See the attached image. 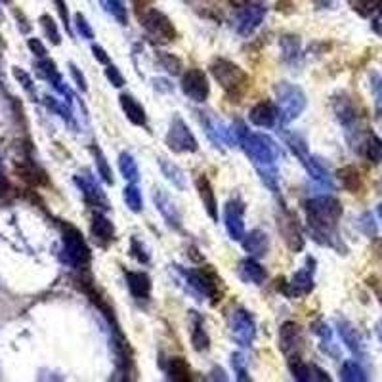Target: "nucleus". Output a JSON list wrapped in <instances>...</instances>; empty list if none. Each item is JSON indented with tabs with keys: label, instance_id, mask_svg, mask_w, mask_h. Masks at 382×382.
Returning a JSON list of instances; mask_svg holds the SVG:
<instances>
[{
	"label": "nucleus",
	"instance_id": "nucleus-1",
	"mask_svg": "<svg viewBox=\"0 0 382 382\" xmlns=\"http://www.w3.org/2000/svg\"><path fill=\"white\" fill-rule=\"evenodd\" d=\"M308 228L315 241L321 245H332L337 239V224L342 216V204L337 197H314L306 203Z\"/></svg>",
	"mask_w": 382,
	"mask_h": 382
},
{
	"label": "nucleus",
	"instance_id": "nucleus-2",
	"mask_svg": "<svg viewBox=\"0 0 382 382\" xmlns=\"http://www.w3.org/2000/svg\"><path fill=\"white\" fill-rule=\"evenodd\" d=\"M243 151L246 153V157L253 161L255 169L258 170L260 178L272 187L273 191L277 189L275 182H277V167L275 162L279 161L281 149L279 145L273 142L272 138L266 134H246L241 142Z\"/></svg>",
	"mask_w": 382,
	"mask_h": 382
},
{
	"label": "nucleus",
	"instance_id": "nucleus-3",
	"mask_svg": "<svg viewBox=\"0 0 382 382\" xmlns=\"http://www.w3.org/2000/svg\"><path fill=\"white\" fill-rule=\"evenodd\" d=\"M61 245H63V248H61V258L71 268L86 270L90 266L92 253H90V248L86 245L83 233L75 226H71L69 222L61 224Z\"/></svg>",
	"mask_w": 382,
	"mask_h": 382
},
{
	"label": "nucleus",
	"instance_id": "nucleus-4",
	"mask_svg": "<svg viewBox=\"0 0 382 382\" xmlns=\"http://www.w3.org/2000/svg\"><path fill=\"white\" fill-rule=\"evenodd\" d=\"M211 73L224 88V92L231 98H239L248 88V75L233 61L222 60V58L214 60L211 63Z\"/></svg>",
	"mask_w": 382,
	"mask_h": 382
},
{
	"label": "nucleus",
	"instance_id": "nucleus-5",
	"mask_svg": "<svg viewBox=\"0 0 382 382\" xmlns=\"http://www.w3.org/2000/svg\"><path fill=\"white\" fill-rule=\"evenodd\" d=\"M275 98H277L281 125H289L290 120L298 119L308 103L304 90L290 83H279L275 86Z\"/></svg>",
	"mask_w": 382,
	"mask_h": 382
},
{
	"label": "nucleus",
	"instance_id": "nucleus-6",
	"mask_svg": "<svg viewBox=\"0 0 382 382\" xmlns=\"http://www.w3.org/2000/svg\"><path fill=\"white\" fill-rule=\"evenodd\" d=\"M140 23L153 43L169 44L176 39V29L172 21L159 10H145L144 14H140Z\"/></svg>",
	"mask_w": 382,
	"mask_h": 382
},
{
	"label": "nucleus",
	"instance_id": "nucleus-7",
	"mask_svg": "<svg viewBox=\"0 0 382 382\" xmlns=\"http://www.w3.org/2000/svg\"><path fill=\"white\" fill-rule=\"evenodd\" d=\"M229 331H231V337H233V340L237 342L239 346L248 348L255 342L256 337L255 317L248 314L246 310H243V308L233 310L231 315H229Z\"/></svg>",
	"mask_w": 382,
	"mask_h": 382
},
{
	"label": "nucleus",
	"instance_id": "nucleus-8",
	"mask_svg": "<svg viewBox=\"0 0 382 382\" xmlns=\"http://www.w3.org/2000/svg\"><path fill=\"white\" fill-rule=\"evenodd\" d=\"M167 145L170 151L174 153H195L199 149L193 132L180 117H174V120L170 123L169 132H167Z\"/></svg>",
	"mask_w": 382,
	"mask_h": 382
},
{
	"label": "nucleus",
	"instance_id": "nucleus-9",
	"mask_svg": "<svg viewBox=\"0 0 382 382\" xmlns=\"http://www.w3.org/2000/svg\"><path fill=\"white\" fill-rule=\"evenodd\" d=\"M184 277H186L187 285L195 290L199 297L211 298L213 302L220 300V293H218V283L216 275L209 270H182Z\"/></svg>",
	"mask_w": 382,
	"mask_h": 382
},
{
	"label": "nucleus",
	"instance_id": "nucleus-10",
	"mask_svg": "<svg viewBox=\"0 0 382 382\" xmlns=\"http://www.w3.org/2000/svg\"><path fill=\"white\" fill-rule=\"evenodd\" d=\"M266 17V8L258 2H245L235 14V31L241 36L253 34Z\"/></svg>",
	"mask_w": 382,
	"mask_h": 382
},
{
	"label": "nucleus",
	"instance_id": "nucleus-11",
	"mask_svg": "<svg viewBox=\"0 0 382 382\" xmlns=\"http://www.w3.org/2000/svg\"><path fill=\"white\" fill-rule=\"evenodd\" d=\"M182 92L195 103H203L209 100L211 85H209V78L201 69H187L184 73V76H182Z\"/></svg>",
	"mask_w": 382,
	"mask_h": 382
},
{
	"label": "nucleus",
	"instance_id": "nucleus-12",
	"mask_svg": "<svg viewBox=\"0 0 382 382\" xmlns=\"http://www.w3.org/2000/svg\"><path fill=\"white\" fill-rule=\"evenodd\" d=\"M224 224L229 239L241 241L245 237V203L241 199H229L224 209Z\"/></svg>",
	"mask_w": 382,
	"mask_h": 382
},
{
	"label": "nucleus",
	"instance_id": "nucleus-13",
	"mask_svg": "<svg viewBox=\"0 0 382 382\" xmlns=\"http://www.w3.org/2000/svg\"><path fill=\"white\" fill-rule=\"evenodd\" d=\"M279 348L285 356L298 357L304 348V337L302 329L295 321H285L279 329Z\"/></svg>",
	"mask_w": 382,
	"mask_h": 382
},
{
	"label": "nucleus",
	"instance_id": "nucleus-14",
	"mask_svg": "<svg viewBox=\"0 0 382 382\" xmlns=\"http://www.w3.org/2000/svg\"><path fill=\"white\" fill-rule=\"evenodd\" d=\"M75 184L78 186V189L83 191L86 203L92 204L96 209H102V211H109L111 206L109 203H107V197H105V193L100 189V186H96V182H94L88 174H85V176L76 174Z\"/></svg>",
	"mask_w": 382,
	"mask_h": 382
},
{
	"label": "nucleus",
	"instance_id": "nucleus-15",
	"mask_svg": "<svg viewBox=\"0 0 382 382\" xmlns=\"http://www.w3.org/2000/svg\"><path fill=\"white\" fill-rule=\"evenodd\" d=\"M153 201H155V206L159 209V213H161V216L170 228H182V214H180L176 203L170 199L165 189H155L153 191Z\"/></svg>",
	"mask_w": 382,
	"mask_h": 382
},
{
	"label": "nucleus",
	"instance_id": "nucleus-16",
	"mask_svg": "<svg viewBox=\"0 0 382 382\" xmlns=\"http://www.w3.org/2000/svg\"><path fill=\"white\" fill-rule=\"evenodd\" d=\"M248 119L255 127L260 128H273L279 120V109L273 102H260L248 113Z\"/></svg>",
	"mask_w": 382,
	"mask_h": 382
},
{
	"label": "nucleus",
	"instance_id": "nucleus-17",
	"mask_svg": "<svg viewBox=\"0 0 382 382\" xmlns=\"http://www.w3.org/2000/svg\"><path fill=\"white\" fill-rule=\"evenodd\" d=\"M277 228H279L281 235L285 239V243L289 246L290 251H295L298 253L302 246H304V239H302V233H300V229H298V224H297V218L289 213H283V216L279 218L277 222Z\"/></svg>",
	"mask_w": 382,
	"mask_h": 382
},
{
	"label": "nucleus",
	"instance_id": "nucleus-18",
	"mask_svg": "<svg viewBox=\"0 0 382 382\" xmlns=\"http://www.w3.org/2000/svg\"><path fill=\"white\" fill-rule=\"evenodd\" d=\"M289 367H290V373H293V376H295V379L300 382H314V381L329 382L331 381V376L325 373L323 369H319L317 365H308V363H304L300 357H290Z\"/></svg>",
	"mask_w": 382,
	"mask_h": 382
},
{
	"label": "nucleus",
	"instance_id": "nucleus-19",
	"mask_svg": "<svg viewBox=\"0 0 382 382\" xmlns=\"http://www.w3.org/2000/svg\"><path fill=\"white\" fill-rule=\"evenodd\" d=\"M312 289H314V268L310 266V260H308V268L295 273L289 285L283 289V293L287 297H304Z\"/></svg>",
	"mask_w": 382,
	"mask_h": 382
},
{
	"label": "nucleus",
	"instance_id": "nucleus-20",
	"mask_svg": "<svg viewBox=\"0 0 382 382\" xmlns=\"http://www.w3.org/2000/svg\"><path fill=\"white\" fill-rule=\"evenodd\" d=\"M241 243H243V248L248 253V256H255V258H262L270 251V239L262 229H253V231L245 233Z\"/></svg>",
	"mask_w": 382,
	"mask_h": 382
},
{
	"label": "nucleus",
	"instance_id": "nucleus-21",
	"mask_svg": "<svg viewBox=\"0 0 382 382\" xmlns=\"http://www.w3.org/2000/svg\"><path fill=\"white\" fill-rule=\"evenodd\" d=\"M195 186L197 191H199V197H201V201H203V206L204 211H206V214H209L214 222H218V203H216V195H214V189L213 186H211V180L206 178L204 174H201V176H197Z\"/></svg>",
	"mask_w": 382,
	"mask_h": 382
},
{
	"label": "nucleus",
	"instance_id": "nucleus-22",
	"mask_svg": "<svg viewBox=\"0 0 382 382\" xmlns=\"http://www.w3.org/2000/svg\"><path fill=\"white\" fill-rule=\"evenodd\" d=\"M90 231H92L94 241L98 245H109L111 241L115 239V228L102 213H96L92 216V224H90Z\"/></svg>",
	"mask_w": 382,
	"mask_h": 382
},
{
	"label": "nucleus",
	"instance_id": "nucleus-23",
	"mask_svg": "<svg viewBox=\"0 0 382 382\" xmlns=\"http://www.w3.org/2000/svg\"><path fill=\"white\" fill-rule=\"evenodd\" d=\"M119 103H120V107H123V111H125V115H127V119L130 120L132 125H136V127H145V123H147V115H145L144 105L138 102L134 96H130V94H120Z\"/></svg>",
	"mask_w": 382,
	"mask_h": 382
},
{
	"label": "nucleus",
	"instance_id": "nucleus-24",
	"mask_svg": "<svg viewBox=\"0 0 382 382\" xmlns=\"http://www.w3.org/2000/svg\"><path fill=\"white\" fill-rule=\"evenodd\" d=\"M125 277H127V285L130 295L134 298H149L151 295V279L149 275L144 272H125Z\"/></svg>",
	"mask_w": 382,
	"mask_h": 382
},
{
	"label": "nucleus",
	"instance_id": "nucleus-25",
	"mask_svg": "<svg viewBox=\"0 0 382 382\" xmlns=\"http://www.w3.org/2000/svg\"><path fill=\"white\" fill-rule=\"evenodd\" d=\"M302 165L306 167L308 170V174L312 176V180H315L319 186L327 187V189H331L332 187V180H331V174H329V170L323 167V162L319 159H315L312 155H308Z\"/></svg>",
	"mask_w": 382,
	"mask_h": 382
},
{
	"label": "nucleus",
	"instance_id": "nucleus-26",
	"mask_svg": "<svg viewBox=\"0 0 382 382\" xmlns=\"http://www.w3.org/2000/svg\"><path fill=\"white\" fill-rule=\"evenodd\" d=\"M239 275L243 281L255 283V285H262L266 281V270L256 262L255 258H245L243 262L239 264Z\"/></svg>",
	"mask_w": 382,
	"mask_h": 382
},
{
	"label": "nucleus",
	"instance_id": "nucleus-27",
	"mask_svg": "<svg viewBox=\"0 0 382 382\" xmlns=\"http://www.w3.org/2000/svg\"><path fill=\"white\" fill-rule=\"evenodd\" d=\"M204 128H206V136L211 138L216 145L229 144V127H226L222 120L206 119Z\"/></svg>",
	"mask_w": 382,
	"mask_h": 382
},
{
	"label": "nucleus",
	"instance_id": "nucleus-28",
	"mask_svg": "<svg viewBox=\"0 0 382 382\" xmlns=\"http://www.w3.org/2000/svg\"><path fill=\"white\" fill-rule=\"evenodd\" d=\"M339 332L344 344L348 346L354 354H361L363 352V342H361V337L357 335V331L350 325L348 321H339Z\"/></svg>",
	"mask_w": 382,
	"mask_h": 382
},
{
	"label": "nucleus",
	"instance_id": "nucleus-29",
	"mask_svg": "<svg viewBox=\"0 0 382 382\" xmlns=\"http://www.w3.org/2000/svg\"><path fill=\"white\" fill-rule=\"evenodd\" d=\"M119 170L123 174V178L130 182V184H136L140 180V170H138V165L134 161V157L130 153L123 151L119 155Z\"/></svg>",
	"mask_w": 382,
	"mask_h": 382
},
{
	"label": "nucleus",
	"instance_id": "nucleus-30",
	"mask_svg": "<svg viewBox=\"0 0 382 382\" xmlns=\"http://www.w3.org/2000/svg\"><path fill=\"white\" fill-rule=\"evenodd\" d=\"M100 4H102V8L105 10L117 23L128 25V12L123 0H100Z\"/></svg>",
	"mask_w": 382,
	"mask_h": 382
},
{
	"label": "nucleus",
	"instance_id": "nucleus-31",
	"mask_svg": "<svg viewBox=\"0 0 382 382\" xmlns=\"http://www.w3.org/2000/svg\"><path fill=\"white\" fill-rule=\"evenodd\" d=\"M159 165H161L162 174L167 176V180L172 182V186H176L178 189H186V174L182 172V169H178L174 162L167 161V159H159Z\"/></svg>",
	"mask_w": 382,
	"mask_h": 382
},
{
	"label": "nucleus",
	"instance_id": "nucleus-32",
	"mask_svg": "<svg viewBox=\"0 0 382 382\" xmlns=\"http://www.w3.org/2000/svg\"><path fill=\"white\" fill-rule=\"evenodd\" d=\"M193 321L195 323H193V332H191V344L197 352H206L211 346V339L203 329V321L199 315H193Z\"/></svg>",
	"mask_w": 382,
	"mask_h": 382
},
{
	"label": "nucleus",
	"instance_id": "nucleus-33",
	"mask_svg": "<svg viewBox=\"0 0 382 382\" xmlns=\"http://www.w3.org/2000/svg\"><path fill=\"white\" fill-rule=\"evenodd\" d=\"M169 379L176 382H186L191 379L189 374V365L184 357H172L169 363Z\"/></svg>",
	"mask_w": 382,
	"mask_h": 382
},
{
	"label": "nucleus",
	"instance_id": "nucleus-34",
	"mask_svg": "<svg viewBox=\"0 0 382 382\" xmlns=\"http://www.w3.org/2000/svg\"><path fill=\"white\" fill-rule=\"evenodd\" d=\"M340 379L346 382H365L367 374L363 367L356 361H344L340 367Z\"/></svg>",
	"mask_w": 382,
	"mask_h": 382
},
{
	"label": "nucleus",
	"instance_id": "nucleus-35",
	"mask_svg": "<svg viewBox=\"0 0 382 382\" xmlns=\"http://www.w3.org/2000/svg\"><path fill=\"white\" fill-rule=\"evenodd\" d=\"M339 180L340 184L346 187L348 191H352V193L359 191V187H361V176H359V172L354 167H346V169L339 170Z\"/></svg>",
	"mask_w": 382,
	"mask_h": 382
},
{
	"label": "nucleus",
	"instance_id": "nucleus-36",
	"mask_svg": "<svg viewBox=\"0 0 382 382\" xmlns=\"http://www.w3.org/2000/svg\"><path fill=\"white\" fill-rule=\"evenodd\" d=\"M92 155H94V161H96V167H98V172H100V176L105 184H109L113 186V172H111V167L107 165V159H105V155L103 151L98 147V145L94 144L92 145Z\"/></svg>",
	"mask_w": 382,
	"mask_h": 382
},
{
	"label": "nucleus",
	"instance_id": "nucleus-37",
	"mask_svg": "<svg viewBox=\"0 0 382 382\" xmlns=\"http://www.w3.org/2000/svg\"><path fill=\"white\" fill-rule=\"evenodd\" d=\"M123 199H125V203L127 206L132 211V213H142V209H144V201H142V193H140V189H138L134 184H130L123 189Z\"/></svg>",
	"mask_w": 382,
	"mask_h": 382
},
{
	"label": "nucleus",
	"instance_id": "nucleus-38",
	"mask_svg": "<svg viewBox=\"0 0 382 382\" xmlns=\"http://www.w3.org/2000/svg\"><path fill=\"white\" fill-rule=\"evenodd\" d=\"M335 111H337V117H339V120L344 127H348L350 123L356 120V109L352 107V102H350L348 98L337 100L335 102Z\"/></svg>",
	"mask_w": 382,
	"mask_h": 382
},
{
	"label": "nucleus",
	"instance_id": "nucleus-39",
	"mask_svg": "<svg viewBox=\"0 0 382 382\" xmlns=\"http://www.w3.org/2000/svg\"><path fill=\"white\" fill-rule=\"evenodd\" d=\"M39 21H41V25H43L44 33H46V36L50 39V43L56 44V46H58V44H61L60 29H58V23L54 21V17L48 16V14H43Z\"/></svg>",
	"mask_w": 382,
	"mask_h": 382
},
{
	"label": "nucleus",
	"instance_id": "nucleus-40",
	"mask_svg": "<svg viewBox=\"0 0 382 382\" xmlns=\"http://www.w3.org/2000/svg\"><path fill=\"white\" fill-rule=\"evenodd\" d=\"M365 155H367V159H369L371 162H374V165L382 162V140L381 138L374 136V134H371V136L367 138Z\"/></svg>",
	"mask_w": 382,
	"mask_h": 382
},
{
	"label": "nucleus",
	"instance_id": "nucleus-41",
	"mask_svg": "<svg viewBox=\"0 0 382 382\" xmlns=\"http://www.w3.org/2000/svg\"><path fill=\"white\" fill-rule=\"evenodd\" d=\"M350 6L356 10L359 16H371L374 12H379L382 6V0H350Z\"/></svg>",
	"mask_w": 382,
	"mask_h": 382
},
{
	"label": "nucleus",
	"instance_id": "nucleus-42",
	"mask_svg": "<svg viewBox=\"0 0 382 382\" xmlns=\"http://www.w3.org/2000/svg\"><path fill=\"white\" fill-rule=\"evenodd\" d=\"M157 60L161 63V67L170 73V75H180V71H182V61L176 58V56H172V54H167V52H157Z\"/></svg>",
	"mask_w": 382,
	"mask_h": 382
},
{
	"label": "nucleus",
	"instance_id": "nucleus-43",
	"mask_svg": "<svg viewBox=\"0 0 382 382\" xmlns=\"http://www.w3.org/2000/svg\"><path fill=\"white\" fill-rule=\"evenodd\" d=\"M281 48H283V56L287 58V60H295L298 56V48H300V41H298V36H283L281 39Z\"/></svg>",
	"mask_w": 382,
	"mask_h": 382
},
{
	"label": "nucleus",
	"instance_id": "nucleus-44",
	"mask_svg": "<svg viewBox=\"0 0 382 382\" xmlns=\"http://www.w3.org/2000/svg\"><path fill=\"white\" fill-rule=\"evenodd\" d=\"M14 76H16V81L21 85V88L25 90L29 96H34V85H33V78H31V75L27 73V71H23L21 67H14Z\"/></svg>",
	"mask_w": 382,
	"mask_h": 382
},
{
	"label": "nucleus",
	"instance_id": "nucleus-45",
	"mask_svg": "<svg viewBox=\"0 0 382 382\" xmlns=\"http://www.w3.org/2000/svg\"><path fill=\"white\" fill-rule=\"evenodd\" d=\"M130 255L134 256L138 262H142V264L149 262V253L145 251V246L142 245L136 237H132V241H130Z\"/></svg>",
	"mask_w": 382,
	"mask_h": 382
},
{
	"label": "nucleus",
	"instance_id": "nucleus-46",
	"mask_svg": "<svg viewBox=\"0 0 382 382\" xmlns=\"http://www.w3.org/2000/svg\"><path fill=\"white\" fill-rule=\"evenodd\" d=\"M75 27H76V31H78V34H81L83 39H86V41H92L94 39L92 27H90L88 21H86V17L83 16V14H76L75 16Z\"/></svg>",
	"mask_w": 382,
	"mask_h": 382
},
{
	"label": "nucleus",
	"instance_id": "nucleus-47",
	"mask_svg": "<svg viewBox=\"0 0 382 382\" xmlns=\"http://www.w3.org/2000/svg\"><path fill=\"white\" fill-rule=\"evenodd\" d=\"M373 94H374V109L376 115L382 117V76H373Z\"/></svg>",
	"mask_w": 382,
	"mask_h": 382
},
{
	"label": "nucleus",
	"instance_id": "nucleus-48",
	"mask_svg": "<svg viewBox=\"0 0 382 382\" xmlns=\"http://www.w3.org/2000/svg\"><path fill=\"white\" fill-rule=\"evenodd\" d=\"M231 365H233V371L237 373L239 381H248L245 369V357L241 356V354H233L231 356Z\"/></svg>",
	"mask_w": 382,
	"mask_h": 382
},
{
	"label": "nucleus",
	"instance_id": "nucleus-49",
	"mask_svg": "<svg viewBox=\"0 0 382 382\" xmlns=\"http://www.w3.org/2000/svg\"><path fill=\"white\" fill-rule=\"evenodd\" d=\"M105 76H107V81H109L111 85L115 86V88L125 86V76L120 75V71L115 67V65H107V69H105Z\"/></svg>",
	"mask_w": 382,
	"mask_h": 382
},
{
	"label": "nucleus",
	"instance_id": "nucleus-50",
	"mask_svg": "<svg viewBox=\"0 0 382 382\" xmlns=\"http://www.w3.org/2000/svg\"><path fill=\"white\" fill-rule=\"evenodd\" d=\"M27 46H29V50L33 52L39 60H43V58L48 56V50H46V46L41 43V39H29V41H27Z\"/></svg>",
	"mask_w": 382,
	"mask_h": 382
},
{
	"label": "nucleus",
	"instance_id": "nucleus-51",
	"mask_svg": "<svg viewBox=\"0 0 382 382\" xmlns=\"http://www.w3.org/2000/svg\"><path fill=\"white\" fill-rule=\"evenodd\" d=\"M69 71H71V76H73L75 85L78 86V90H81V92H86V90H88V85H86V78L85 75L81 73V69L76 67L75 63H69Z\"/></svg>",
	"mask_w": 382,
	"mask_h": 382
},
{
	"label": "nucleus",
	"instance_id": "nucleus-52",
	"mask_svg": "<svg viewBox=\"0 0 382 382\" xmlns=\"http://www.w3.org/2000/svg\"><path fill=\"white\" fill-rule=\"evenodd\" d=\"M54 4H56V10H58V14H60L63 25H65V29L69 31V12H67V4H65V0H54Z\"/></svg>",
	"mask_w": 382,
	"mask_h": 382
},
{
	"label": "nucleus",
	"instance_id": "nucleus-53",
	"mask_svg": "<svg viewBox=\"0 0 382 382\" xmlns=\"http://www.w3.org/2000/svg\"><path fill=\"white\" fill-rule=\"evenodd\" d=\"M92 54H94V58L100 61V63H105V65H109V56H107V52L103 50L102 46H98V44H92Z\"/></svg>",
	"mask_w": 382,
	"mask_h": 382
},
{
	"label": "nucleus",
	"instance_id": "nucleus-54",
	"mask_svg": "<svg viewBox=\"0 0 382 382\" xmlns=\"http://www.w3.org/2000/svg\"><path fill=\"white\" fill-rule=\"evenodd\" d=\"M373 31L379 36H382V6L379 8V12H376V16H374L373 19Z\"/></svg>",
	"mask_w": 382,
	"mask_h": 382
},
{
	"label": "nucleus",
	"instance_id": "nucleus-55",
	"mask_svg": "<svg viewBox=\"0 0 382 382\" xmlns=\"http://www.w3.org/2000/svg\"><path fill=\"white\" fill-rule=\"evenodd\" d=\"M8 191H10V182H8V178L0 172V199L2 197H6L8 195Z\"/></svg>",
	"mask_w": 382,
	"mask_h": 382
},
{
	"label": "nucleus",
	"instance_id": "nucleus-56",
	"mask_svg": "<svg viewBox=\"0 0 382 382\" xmlns=\"http://www.w3.org/2000/svg\"><path fill=\"white\" fill-rule=\"evenodd\" d=\"M363 220H365L367 226H369V222L373 220V218H371L369 214H365V216H363ZM367 233H369V235H373V233H374V226H371V229H367Z\"/></svg>",
	"mask_w": 382,
	"mask_h": 382
},
{
	"label": "nucleus",
	"instance_id": "nucleus-57",
	"mask_svg": "<svg viewBox=\"0 0 382 382\" xmlns=\"http://www.w3.org/2000/svg\"><path fill=\"white\" fill-rule=\"evenodd\" d=\"M379 216H381V220H382V203L379 204Z\"/></svg>",
	"mask_w": 382,
	"mask_h": 382
},
{
	"label": "nucleus",
	"instance_id": "nucleus-58",
	"mask_svg": "<svg viewBox=\"0 0 382 382\" xmlns=\"http://www.w3.org/2000/svg\"><path fill=\"white\" fill-rule=\"evenodd\" d=\"M0 2H2V4H8L10 0H0Z\"/></svg>",
	"mask_w": 382,
	"mask_h": 382
}]
</instances>
